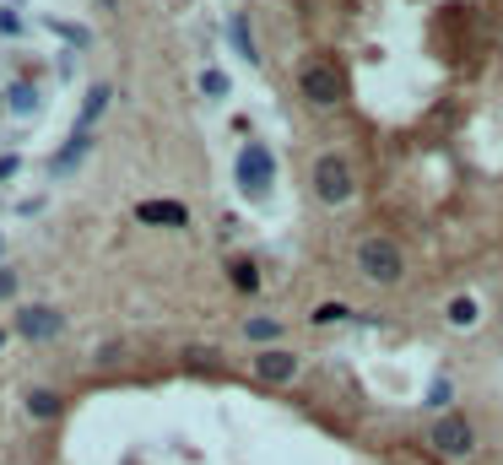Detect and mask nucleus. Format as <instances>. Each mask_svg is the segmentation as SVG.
<instances>
[{
    "label": "nucleus",
    "instance_id": "obj_1",
    "mask_svg": "<svg viewBox=\"0 0 503 465\" xmlns=\"http://www.w3.org/2000/svg\"><path fill=\"white\" fill-rule=\"evenodd\" d=\"M357 265L379 282V287H395L401 271H406V260H401V244L395 238H363L357 244Z\"/></svg>",
    "mask_w": 503,
    "mask_h": 465
},
{
    "label": "nucleus",
    "instance_id": "obj_2",
    "mask_svg": "<svg viewBox=\"0 0 503 465\" xmlns=\"http://www.w3.org/2000/svg\"><path fill=\"white\" fill-rule=\"evenodd\" d=\"M352 189H357L352 163H346L341 152H325V157L314 163V195H320L325 206H346V201H352Z\"/></svg>",
    "mask_w": 503,
    "mask_h": 465
},
{
    "label": "nucleus",
    "instance_id": "obj_3",
    "mask_svg": "<svg viewBox=\"0 0 503 465\" xmlns=\"http://www.w3.org/2000/svg\"><path fill=\"white\" fill-rule=\"evenodd\" d=\"M233 179H239V189L249 195V201H265L271 184H276V157L265 147H244L239 163H233Z\"/></svg>",
    "mask_w": 503,
    "mask_h": 465
},
{
    "label": "nucleus",
    "instance_id": "obj_4",
    "mask_svg": "<svg viewBox=\"0 0 503 465\" xmlns=\"http://www.w3.org/2000/svg\"><path fill=\"white\" fill-rule=\"evenodd\" d=\"M298 87H304V98H309V103H325V108L346 98V76L336 71L330 60H309L304 71H298Z\"/></svg>",
    "mask_w": 503,
    "mask_h": 465
},
{
    "label": "nucleus",
    "instance_id": "obj_5",
    "mask_svg": "<svg viewBox=\"0 0 503 465\" xmlns=\"http://www.w3.org/2000/svg\"><path fill=\"white\" fill-rule=\"evenodd\" d=\"M434 449H439L444 460H466V454L476 449V433H471V422H466L460 412H444V417H434Z\"/></svg>",
    "mask_w": 503,
    "mask_h": 465
},
{
    "label": "nucleus",
    "instance_id": "obj_6",
    "mask_svg": "<svg viewBox=\"0 0 503 465\" xmlns=\"http://www.w3.org/2000/svg\"><path fill=\"white\" fill-rule=\"evenodd\" d=\"M17 330L28 341H54L60 330H65V314L60 309H44V303H28L22 314H17Z\"/></svg>",
    "mask_w": 503,
    "mask_h": 465
},
{
    "label": "nucleus",
    "instance_id": "obj_7",
    "mask_svg": "<svg viewBox=\"0 0 503 465\" xmlns=\"http://www.w3.org/2000/svg\"><path fill=\"white\" fill-rule=\"evenodd\" d=\"M255 373H260L265 384H287V379H298V357H293V352H265V357L255 363Z\"/></svg>",
    "mask_w": 503,
    "mask_h": 465
},
{
    "label": "nucleus",
    "instance_id": "obj_8",
    "mask_svg": "<svg viewBox=\"0 0 503 465\" xmlns=\"http://www.w3.org/2000/svg\"><path fill=\"white\" fill-rule=\"evenodd\" d=\"M135 217L141 222H168V228H184L190 222V212L174 206V201H147V206H135Z\"/></svg>",
    "mask_w": 503,
    "mask_h": 465
},
{
    "label": "nucleus",
    "instance_id": "obj_9",
    "mask_svg": "<svg viewBox=\"0 0 503 465\" xmlns=\"http://www.w3.org/2000/svg\"><path fill=\"white\" fill-rule=\"evenodd\" d=\"M244 336H249V341H260V347H271V341H281V319H271V314H255V319L244 325Z\"/></svg>",
    "mask_w": 503,
    "mask_h": 465
},
{
    "label": "nucleus",
    "instance_id": "obj_10",
    "mask_svg": "<svg viewBox=\"0 0 503 465\" xmlns=\"http://www.w3.org/2000/svg\"><path fill=\"white\" fill-rule=\"evenodd\" d=\"M28 412H33L38 422L60 417V395H54V389H28Z\"/></svg>",
    "mask_w": 503,
    "mask_h": 465
},
{
    "label": "nucleus",
    "instance_id": "obj_11",
    "mask_svg": "<svg viewBox=\"0 0 503 465\" xmlns=\"http://www.w3.org/2000/svg\"><path fill=\"white\" fill-rule=\"evenodd\" d=\"M109 98H114L109 87H93V92H87V103H82V136H87V124H98V114L109 108Z\"/></svg>",
    "mask_w": 503,
    "mask_h": 465
},
{
    "label": "nucleus",
    "instance_id": "obj_12",
    "mask_svg": "<svg viewBox=\"0 0 503 465\" xmlns=\"http://www.w3.org/2000/svg\"><path fill=\"white\" fill-rule=\"evenodd\" d=\"M228 277H233L239 293H260V271H255L249 260H233V265H228Z\"/></svg>",
    "mask_w": 503,
    "mask_h": 465
},
{
    "label": "nucleus",
    "instance_id": "obj_13",
    "mask_svg": "<svg viewBox=\"0 0 503 465\" xmlns=\"http://www.w3.org/2000/svg\"><path fill=\"white\" fill-rule=\"evenodd\" d=\"M82 152H87V136H70V141H65V152L54 157V173H65V168H70V163H77Z\"/></svg>",
    "mask_w": 503,
    "mask_h": 465
},
{
    "label": "nucleus",
    "instance_id": "obj_14",
    "mask_svg": "<svg viewBox=\"0 0 503 465\" xmlns=\"http://www.w3.org/2000/svg\"><path fill=\"white\" fill-rule=\"evenodd\" d=\"M12 108H17V114H33V108H38V92H33L28 82H22V87H12Z\"/></svg>",
    "mask_w": 503,
    "mask_h": 465
},
{
    "label": "nucleus",
    "instance_id": "obj_15",
    "mask_svg": "<svg viewBox=\"0 0 503 465\" xmlns=\"http://www.w3.org/2000/svg\"><path fill=\"white\" fill-rule=\"evenodd\" d=\"M233 44H239V54H244V60H255V38H249V22H233Z\"/></svg>",
    "mask_w": 503,
    "mask_h": 465
},
{
    "label": "nucleus",
    "instance_id": "obj_16",
    "mask_svg": "<svg viewBox=\"0 0 503 465\" xmlns=\"http://www.w3.org/2000/svg\"><path fill=\"white\" fill-rule=\"evenodd\" d=\"M450 319H455V325H471V319H476V303H471V298H455V303H450Z\"/></svg>",
    "mask_w": 503,
    "mask_h": 465
},
{
    "label": "nucleus",
    "instance_id": "obj_17",
    "mask_svg": "<svg viewBox=\"0 0 503 465\" xmlns=\"http://www.w3.org/2000/svg\"><path fill=\"white\" fill-rule=\"evenodd\" d=\"M427 401H434V406H444V401H450V379H434V389H427Z\"/></svg>",
    "mask_w": 503,
    "mask_h": 465
},
{
    "label": "nucleus",
    "instance_id": "obj_18",
    "mask_svg": "<svg viewBox=\"0 0 503 465\" xmlns=\"http://www.w3.org/2000/svg\"><path fill=\"white\" fill-rule=\"evenodd\" d=\"M200 87H206V92H211V98H217V92H228V82H223V76H217V71H211V76H200Z\"/></svg>",
    "mask_w": 503,
    "mask_h": 465
},
{
    "label": "nucleus",
    "instance_id": "obj_19",
    "mask_svg": "<svg viewBox=\"0 0 503 465\" xmlns=\"http://www.w3.org/2000/svg\"><path fill=\"white\" fill-rule=\"evenodd\" d=\"M0 33H6V38H17V33H22V22H17L12 12H0Z\"/></svg>",
    "mask_w": 503,
    "mask_h": 465
},
{
    "label": "nucleus",
    "instance_id": "obj_20",
    "mask_svg": "<svg viewBox=\"0 0 503 465\" xmlns=\"http://www.w3.org/2000/svg\"><path fill=\"white\" fill-rule=\"evenodd\" d=\"M314 319H320V325H325V319H346V309H341V303H325V309H320Z\"/></svg>",
    "mask_w": 503,
    "mask_h": 465
},
{
    "label": "nucleus",
    "instance_id": "obj_21",
    "mask_svg": "<svg viewBox=\"0 0 503 465\" xmlns=\"http://www.w3.org/2000/svg\"><path fill=\"white\" fill-rule=\"evenodd\" d=\"M12 293H17V277H12V271H0V298H12Z\"/></svg>",
    "mask_w": 503,
    "mask_h": 465
},
{
    "label": "nucleus",
    "instance_id": "obj_22",
    "mask_svg": "<svg viewBox=\"0 0 503 465\" xmlns=\"http://www.w3.org/2000/svg\"><path fill=\"white\" fill-rule=\"evenodd\" d=\"M0 341H6V330H0Z\"/></svg>",
    "mask_w": 503,
    "mask_h": 465
},
{
    "label": "nucleus",
    "instance_id": "obj_23",
    "mask_svg": "<svg viewBox=\"0 0 503 465\" xmlns=\"http://www.w3.org/2000/svg\"><path fill=\"white\" fill-rule=\"evenodd\" d=\"M0 254H6V244H0Z\"/></svg>",
    "mask_w": 503,
    "mask_h": 465
},
{
    "label": "nucleus",
    "instance_id": "obj_24",
    "mask_svg": "<svg viewBox=\"0 0 503 465\" xmlns=\"http://www.w3.org/2000/svg\"><path fill=\"white\" fill-rule=\"evenodd\" d=\"M103 6H114V0H103Z\"/></svg>",
    "mask_w": 503,
    "mask_h": 465
}]
</instances>
